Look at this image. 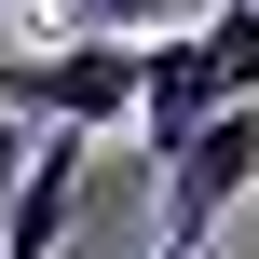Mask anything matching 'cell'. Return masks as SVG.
Listing matches in <instances>:
<instances>
[{
    "instance_id": "cell-1",
    "label": "cell",
    "mask_w": 259,
    "mask_h": 259,
    "mask_svg": "<svg viewBox=\"0 0 259 259\" xmlns=\"http://www.w3.org/2000/svg\"><path fill=\"white\" fill-rule=\"evenodd\" d=\"M0 109L41 123V137H109L137 109V41H96V27L27 41V55H0Z\"/></svg>"
},
{
    "instance_id": "cell-2",
    "label": "cell",
    "mask_w": 259,
    "mask_h": 259,
    "mask_svg": "<svg viewBox=\"0 0 259 259\" xmlns=\"http://www.w3.org/2000/svg\"><path fill=\"white\" fill-rule=\"evenodd\" d=\"M150 178H164V246H150V259H205V246H219V219L259 191V96H219V109L150 164Z\"/></svg>"
},
{
    "instance_id": "cell-3",
    "label": "cell",
    "mask_w": 259,
    "mask_h": 259,
    "mask_svg": "<svg viewBox=\"0 0 259 259\" xmlns=\"http://www.w3.org/2000/svg\"><path fill=\"white\" fill-rule=\"evenodd\" d=\"M205 109H219V68H205V41H191V27L137 41V109H123V123H137V164H164V150L205 123Z\"/></svg>"
},
{
    "instance_id": "cell-4",
    "label": "cell",
    "mask_w": 259,
    "mask_h": 259,
    "mask_svg": "<svg viewBox=\"0 0 259 259\" xmlns=\"http://www.w3.org/2000/svg\"><path fill=\"white\" fill-rule=\"evenodd\" d=\"M191 41H205V68H219V96H259V0H205Z\"/></svg>"
},
{
    "instance_id": "cell-5",
    "label": "cell",
    "mask_w": 259,
    "mask_h": 259,
    "mask_svg": "<svg viewBox=\"0 0 259 259\" xmlns=\"http://www.w3.org/2000/svg\"><path fill=\"white\" fill-rule=\"evenodd\" d=\"M205 0H68V27H96V41H164V27H191Z\"/></svg>"
},
{
    "instance_id": "cell-6",
    "label": "cell",
    "mask_w": 259,
    "mask_h": 259,
    "mask_svg": "<svg viewBox=\"0 0 259 259\" xmlns=\"http://www.w3.org/2000/svg\"><path fill=\"white\" fill-rule=\"evenodd\" d=\"M14 164H27V123H14V109H0V191H14Z\"/></svg>"
},
{
    "instance_id": "cell-7",
    "label": "cell",
    "mask_w": 259,
    "mask_h": 259,
    "mask_svg": "<svg viewBox=\"0 0 259 259\" xmlns=\"http://www.w3.org/2000/svg\"><path fill=\"white\" fill-rule=\"evenodd\" d=\"M0 27H14V0H0Z\"/></svg>"
}]
</instances>
